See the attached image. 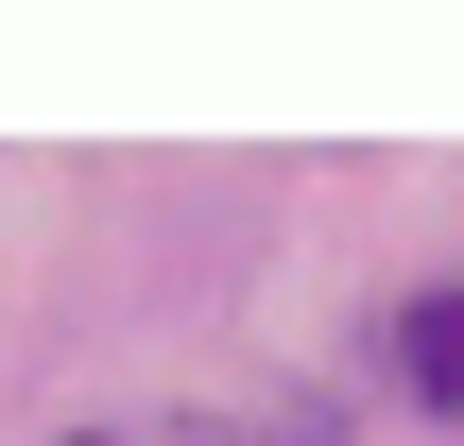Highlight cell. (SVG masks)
<instances>
[{"mask_svg": "<svg viewBox=\"0 0 464 446\" xmlns=\"http://www.w3.org/2000/svg\"><path fill=\"white\" fill-rule=\"evenodd\" d=\"M396 395L464 430V292H413V309H396Z\"/></svg>", "mask_w": 464, "mask_h": 446, "instance_id": "obj_1", "label": "cell"}, {"mask_svg": "<svg viewBox=\"0 0 464 446\" xmlns=\"http://www.w3.org/2000/svg\"><path fill=\"white\" fill-rule=\"evenodd\" d=\"M69 446H121V430H69Z\"/></svg>", "mask_w": 464, "mask_h": 446, "instance_id": "obj_2", "label": "cell"}]
</instances>
